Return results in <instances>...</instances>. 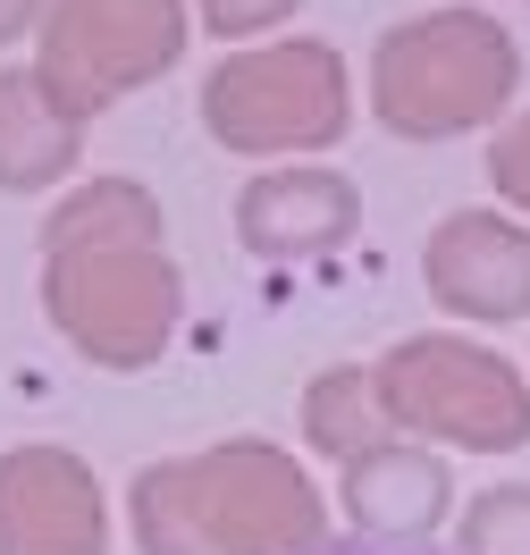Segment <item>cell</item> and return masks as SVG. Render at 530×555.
<instances>
[{
  "mask_svg": "<svg viewBox=\"0 0 530 555\" xmlns=\"http://www.w3.org/2000/svg\"><path fill=\"white\" fill-rule=\"evenodd\" d=\"M514 93V42L496 17H429L379 51V118L404 135H455Z\"/></svg>",
  "mask_w": 530,
  "mask_h": 555,
  "instance_id": "cell-1",
  "label": "cell"
},
{
  "mask_svg": "<svg viewBox=\"0 0 530 555\" xmlns=\"http://www.w3.org/2000/svg\"><path fill=\"white\" fill-rule=\"evenodd\" d=\"M388 404H404L422 429H447V438L489 454L530 438V396L514 379V362H496L480 346H447V337H422L388 362Z\"/></svg>",
  "mask_w": 530,
  "mask_h": 555,
  "instance_id": "cell-2",
  "label": "cell"
},
{
  "mask_svg": "<svg viewBox=\"0 0 530 555\" xmlns=\"http://www.w3.org/2000/svg\"><path fill=\"white\" fill-rule=\"evenodd\" d=\"M429 286L463 320H530V236L496 210H455L429 236Z\"/></svg>",
  "mask_w": 530,
  "mask_h": 555,
  "instance_id": "cell-3",
  "label": "cell"
},
{
  "mask_svg": "<svg viewBox=\"0 0 530 555\" xmlns=\"http://www.w3.org/2000/svg\"><path fill=\"white\" fill-rule=\"evenodd\" d=\"M312 555H438V547H422V539H328V547H312Z\"/></svg>",
  "mask_w": 530,
  "mask_h": 555,
  "instance_id": "cell-6",
  "label": "cell"
},
{
  "mask_svg": "<svg viewBox=\"0 0 530 555\" xmlns=\"http://www.w3.org/2000/svg\"><path fill=\"white\" fill-rule=\"evenodd\" d=\"M353 219V194L328 185V177H303V185H270L245 203L253 244H337Z\"/></svg>",
  "mask_w": 530,
  "mask_h": 555,
  "instance_id": "cell-4",
  "label": "cell"
},
{
  "mask_svg": "<svg viewBox=\"0 0 530 555\" xmlns=\"http://www.w3.org/2000/svg\"><path fill=\"white\" fill-rule=\"evenodd\" d=\"M463 555H530V488H489L463 514Z\"/></svg>",
  "mask_w": 530,
  "mask_h": 555,
  "instance_id": "cell-5",
  "label": "cell"
}]
</instances>
